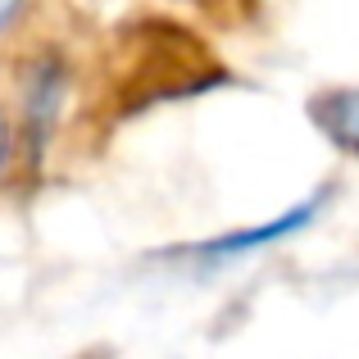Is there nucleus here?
Returning a JSON list of instances; mask_svg holds the SVG:
<instances>
[{
    "label": "nucleus",
    "instance_id": "7ed1b4c3",
    "mask_svg": "<svg viewBox=\"0 0 359 359\" xmlns=\"http://www.w3.org/2000/svg\"><path fill=\"white\" fill-rule=\"evenodd\" d=\"M14 5H18V0H0V23H5V18L14 14Z\"/></svg>",
    "mask_w": 359,
    "mask_h": 359
},
{
    "label": "nucleus",
    "instance_id": "f03ea898",
    "mask_svg": "<svg viewBox=\"0 0 359 359\" xmlns=\"http://www.w3.org/2000/svg\"><path fill=\"white\" fill-rule=\"evenodd\" d=\"M314 118L337 146H351L359 150V87L355 91H341V96H327L314 105Z\"/></svg>",
    "mask_w": 359,
    "mask_h": 359
},
{
    "label": "nucleus",
    "instance_id": "f257e3e1",
    "mask_svg": "<svg viewBox=\"0 0 359 359\" xmlns=\"http://www.w3.org/2000/svg\"><path fill=\"white\" fill-rule=\"evenodd\" d=\"M318 205H323V201H305V205H296V210H287L282 219L259 223V228H250V232H228V237H219V241H205V245H196L191 255L219 264V259H237V255H245V250H259V245H278V241L296 237L300 228H309Z\"/></svg>",
    "mask_w": 359,
    "mask_h": 359
}]
</instances>
